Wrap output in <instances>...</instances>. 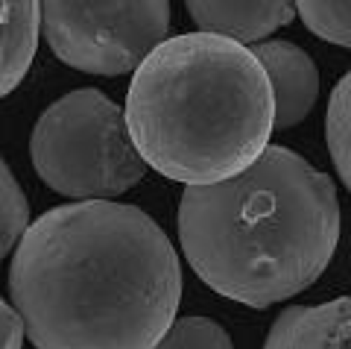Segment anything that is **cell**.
Masks as SVG:
<instances>
[{"label": "cell", "mask_w": 351, "mask_h": 349, "mask_svg": "<svg viewBox=\"0 0 351 349\" xmlns=\"http://www.w3.org/2000/svg\"><path fill=\"white\" fill-rule=\"evenodd\" d=\"M156 349H234V346L219 323L208 317H182L170 326Z\"/></svg>", "instance_id": "obj_13"}, {"label": "cell", "mask_w": 351, "mask_h": 349, "mask_svg": "<svg viewBox=\"0 0 351 349\" xmlns=\"http://www.w3.org/2000/svg\"><path fill=\"white\" fill-rule=\"evenodd\" d=\"M325 138H328V153H331L334 168L351 194V68L334 85L331 100H328Z\"/></svg>", "instance_id": "obj_10"}, {"label": "cell", "mask_w": 351, "mask_h": 349, "mask_svg": "<svg viewBox=\"0 0 351 349\" xmlns=\"http://www.w3.org/2000/svg\"><path fill=\"white\" fill-rule=\"evenodd\" d=\"M182 253L219 297L269 308L313 285L339 244L337 185L287 147L219 185H191L179 203Z\"/></svg>", "instance_id": "obj_2"}, {"label": "cell", "mask_w": 351, "mask_h": 349, "mask_svg": "<svg viewBox=\"0 0 351 349\" xmlns=\"http://www.w3.org/2000/svg\"><path fill=\"white\" fill-rule=\"evenodd\" d=\"M41 3L0 0V97L12 94L27 76L38 47Z\"/></svg>", "instance_id": "obj_9"}, {"label": "cell", "mask_w": 351, "mask_h": 349, "mask_svg": "<svg viewBox=\"0 0 351 349\" xmlns=\"http://www.w3.org/2000/svg\"><path fill=\"white\" fill-rule=\"evenodd\" d=\"M170 30L167 0H50L41 3V36L73 71L120 76L138 71Z\"/></svg>", "instance_id": "obj_5"}, {"label": "cell", "mask_w": 351, "mask_h": 349, "mask_svg": "<svg viewBox=\"0 0 351 349\" xmlns=\"http://www.w3.org/2000/svg\"><path fill=\"white\" fill-rule=\"evenodd\" d=\"M263 65L276 97V129L302 124L319 97V74L307 53L293 41H261L252 50Z\"/></svg>", "instance_id": "obj_6"}, {"label": "cell", "mask_w": 351, "mask_h": 349, "mask_svg": "<svg viewBox=\"0 0 351 349\" xmlns=\"http://www.w3.org/2000/svg\"><path fill=\"white\" fill-rule=\"evenodd\" d=\"M123 115L147 168L188 188L246 173L276 133L263 65L211 32L164 38L132 76Z\"/></svg>", "instance_id": "obj_3"}, {"label": "cell", "mask_w": 351, "mask_h": 349, "mask_svg": "<svg viewBox=\"0 0 351 349\" xmlns=\"http://www.w3.org/2000/svg\"><path fill=\"white\" fill-rule=\"evenodd\" d=\"M188 12L199 32L223 36L237 45L269 41L278 27H287L295 6L284 0H191Z\"/></svg>", "instance_id": "obj_7"}, {"label": "cell", "mask_w": 351, "mask_h": 349, "mask_svg": "<svg viewBox=\"0 0 351 349\" xmlns=\"http://www.w3.org/2000/svg\"><path fill=\"white\" fill-rule=\"evenodd\" d=\"M29 156L47 188L80 203L120 197L147 173L123 109L97 89L71 91L44 109Z\"/></svg>", "instance_id": "obj_4"}, {"label": "cell", "mask_w": 351, "mask_h": 349, "mask_svg": "<svg viewBox=\"0 0 351 349\" xmlns=\"http://www.w3.org/2000/svg\"><path fill=\"white\" fill-rule=\"evenodd\" d=\"M295 12L302 15L304 27L319 36L328 45H339L351 50V3L339 0V3H325V0H304L295 3Z\"/></svg>", "instance_id": "obj_12"}, {"label": "cell", "mask_w": 351, "mask_h": 349, "mask_svg": "<svg viewBox=\"0 0 351 349\" xmlns=\"http://www.w3.org/2000/svg\"><path fill=\"white\" fill-rule=\"evenodd\" d=\"M27 226H29L27 197L9 165L3 161V156H0V261H3V256H9L15 241H21Z\"/></svg>", "instance_id": "obj_11"}, {"label": "cell", "mask_w": 351, "mask_h": 349, "mask_svg": "<svg viewBox=\"0 0 351 349\" xmlns=\"http://www.w3.org/2000/svg\"><path fill=\"white\" fill-rule=\"evenodd\" d=\"M263 349H351V297L284 308Z\"/></svg>", "instance_id": "obj_8"}, {"label": "cell", "mask_w": 351, "mask_h": 349, "mask_svg": "<svg viewBox=\"0 0 351 349\" xmlns=\"http://www.w3.org/2000/svg\"><path fill=\"white\" fill-rule=\"evenodd\" d=\"M24 320L15 311V305H9L0 297V349H21L24 346Z\"/></svg>", "instance_id": "obj_14"}, {"label": "cell", "mask_w": 351, "mask_h": 349, "mask_svg": "<svg viewBox=\"0 0 351 349\" xmlns=\"http://www.w3.org/2000/svg\"><path fill=\"white\" fill-rule=\"evenodd\" d=\"M9 293L36 349H156L176 323L182 264L147 212L71 203L24 229Z\"/></svg>", "instance_id": "obj_1"}]
</instances>
